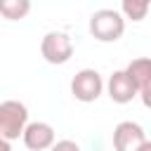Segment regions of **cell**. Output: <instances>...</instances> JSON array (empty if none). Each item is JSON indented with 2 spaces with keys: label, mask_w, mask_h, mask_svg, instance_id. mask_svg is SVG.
Listing matches in <instances>:
<instances>
[{
  "label": "cell",
  "mask_w": 151,
  "mask_h": 151,
  "mask_svg": "<svg viewBox=\"0 0 151 151\" xmlns=\"http://www.w3.org/2000/svg\"><path fill=\"white\" fill-rule=\"evenodd\" d=\"M90 33L99 42H116L125 33V17L118 9H97L90 17Z\"/></svg>",
  "instance_id": "obj_1"
},
{
  "label": "cell",
  "mask_w": 151,
  "mask_h": 151,
  "mask_svg": "<svg viewBox=\"0 0 151 151\" xmlns=\"http://www.w3.org/2000/svg\"><path fill=\"white\" fill-rule=\"evenodd\" d=\"M26 127H28L26 104H21L17 99H5L0 104V134H2V139L12 142V139H19V134L24 137Z\"/></svg>",
  "instance_id": "obj_2"
},
{
  "label": "cell",
  "mask_w": 151,
  "mask_h": 151,
  "mask_svg": "<svg viewBox=\"0 0 151 151\" xmlns=\"http://www.w3.org/2000/svg\"><path fill=\"white\" fill-rule=\"evenodd\" d=\"M40 54L47 64H66L73 57V40L61 31H50L40 42Z\"/></svg>",
  "instance_id": "obj_3"
},
{
  "label": "cell",
  "mask_w": 151,
  "mask_h": 151,
  "mask_svg": "<svg viewBox=\"0 0 151 151\" xmlns=\"http://www.w3.org/2000/svg\"><path fill=\"white\" fill-rule=\"evenodd\" d=\"M101 90H104V80H101V76L94 68H83L71 80V94L78 101H83V104L97 101L99 94H101Z\"/></svg>",
  "instance_id": "obj_4"
},
{
  "label": "cell",
  "mask_w": 151,
  "mask_h": 151,
  "mask_svg": "<svg viewBox=\"0 0 151 151\" xmlns=\"http://www.w3.org/2000/svg\"><path fill=\"white\" fill-rule=\"evenodd\" d=\"M146 144L144 127L134 120H123L113 130V149L116 151H139Z\"/></svg>",
  "instance_id": "obj_5"
},
{
  "label": "cell",
  "mask_w": 151,
  "mask_h": 151,
  "mask_svg": "<svg viewBox=\"0 0 151 151\" xmlns=\"http://www.w3.org/2000/svg\"><path fill=\"white\" fill-rule=\"evenodd\" d=\"M24 144L31 151H47V149H52L57 144L54 142V127L50 123H42V120L28 123V127L24 132Z\"/></svg>",
  "instance_id": "obj_6"
},
{
  "label": "cell",
  "mask_w": 151,
  "mask_h": 151,
  "mask_svg": "<svg viewBox=\"0 0 151 151\" xmlns=\"http://www.w3.org/2000/svg\"><path fill=\"white\" fill-rule=\"evenodd\" d=\"M106 90H109L111 101H116V104H127L139 94V90L134 87V83L130 80V76L125 71H113L106 83Z\"/></svg>",
  "instance_id": "obj_7"
},
{
  "label": "cell",
  "mask_w": 151,
  "mask_h": 151,
  "mask_svg": "<svg viewBox=\"0 0 151 151\" xmlns=\"http://www.w3.org/2000/svg\"><path fill=\"white\" fill-rule=\"evenodd\" d=\"M125 73L130 76V80L134 83V87L142 92L144 87L151 85V59H149V57L132 59V61L125 66Z\"/></svg>",
  "instance_id": "obj_8"
},
{
  "label": "cell",
  "mask_w": 151,
  "mask_h": 151,
  "mask_svg": "<svg viewBox=\"0 0 151 151\" xmlns=\"http://www.w3.org/2000/svg\"><path fill=\"white\" fill-rule=\"evenodd\" d=\"M149 9H151V2H146V0H123V5H120V14L132 21L146 19Z\"/></svg>",
  "instance_id": "obj_9"
},
{
  "label": "cell",
  "mask_w": 151,
  "mask_h": 151,
  "mask_svg": "<svg viewBox=\"0 0 151 151\" xmlns=\"http://www.w3.org/2000/svg\"><path fill=\"white\" fill-rule=\"evenodd\" d=\"M31 12V2L28 0H5L0 2V14L5 19H24L26 14Z\"/></svg>",
  "instance_id": "obj_10"
},
{
  "label": "cell",
  "mask_w": 151,
  "mask_h": 151,
  "mask_svg": "<svg viewBox=\"0 0 151 151\" xmlns=\"http://www.w3.org/2000/svg\"><path fill=\"white\" fill-rule=\"evenodd\" d=\"M50 151H80V146H78L73 139H61V142H57Z\"/></svg>",
  "instance_id": "obj_11"
},
{
  "label": "cell",
  "mask_w": 151,
  "mask_h": 151,
  "mask_svg": "<svg viewBox=\"0 0 151 151\" xmlns=\"http://www.w3.org/2000/svg\"><path fill=\"white\" fill-rule=\"evenodd\" d=\"M139 97H142V104H144L146 109H151V85H149V87H144V90L139 92Z\"/></svg>",
  "instance_id": "obj_12"
},
{
  "label": "cell",
  "mask_w": 151,
  "mask_h": 151,
  "mask_svg": "<svg viewBox=\"0 0 151 151\" xmlns=\"http://www.w3.org/2000/svg\"><path fill=\"white\" fill-rule=\"evenodd\" d=\"M2 151H12V146H9V142H7V139H2Z\"/></svg>",
  "instance_id": "obj_13"
},
{
  "label": "cell",
  "mask_w": 151,
  "mask_h": 151,
  "mask_svg": "<svg viewBox=\"0 0 151 151\" xmlns=\"http://www.w3.org/2000/svg\"><path fill=\"white\" fill-rule=\"evenodd\" d=\"M139 151H151V139H146V144H144Z\"/></svg>",
  "instance_id": "obj_14"
}]
</instances>
